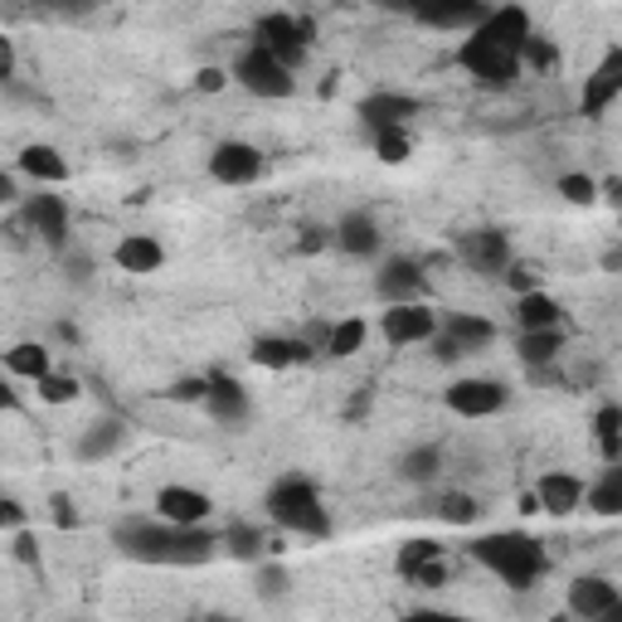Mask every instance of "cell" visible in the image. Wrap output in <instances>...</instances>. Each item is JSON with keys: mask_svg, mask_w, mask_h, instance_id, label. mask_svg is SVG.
<instances>
[{"mask_svg": "<svg viewBox=\"0 0 622 622\" xmlns=\"http://www.w3.org/2000/svg\"><path fill=\"white\" fill-rule=\"evenodd\" d=\"M117 550L137 565H170V569H190V565H210L224 550V540L210 535L204 526H170L161 516L146 520H122L113 530Z\"/></svg>", "mask_w": 622, "mask_h": 622, "instance_id": "1", "label": "cell"}, {"mask_svg": "<svg viewBox=\"0 0 622 622\" xmlns=\"http://www.w3.org/2000/svg\"><path fill=\"white\" fill-rule=\"evenodd\" d=\"M472 559L486 569V574H496L510 589H530L535 579H545V569H550V559H545V545L535 540L526 530H496V535H482V540L467 545Z\"/></svg>", "mask_w": 622, "mask_h": 622, "instance_id": "2", "label": "cell"}, {"mask_svg": "<svg viewBox=\"0 0 622 622\" xmlns=\"http://www.w3.org/2000/svg\"><path fill=\"white\" fill-rule=\"evenodd\" d=\"M267 516H273L277 530L302 535V540H326L331 535V510H326L321 492L307 477H283L267 486Z\"/></svg>", "mask_w": 622, "mask_h": 622, "instance_id": "3", "label": "cell"}, {"mask_svg": "<svg viewBox=\"0 0 622 622\" xmlns=\"http://www.w3.org/2000/svg\"><path fill=\"white\" fill-rule=\"evenodd\" d=\"M312 40H316V24H307L302 15H287V10H267V15L253 20V44L267 49L273 59H283L292 73L312 54Z\"/></svg>", "mask_w": 622, "mask_h": 622, "instance_id": "4", "label": "cell"}, {"mask_svg": "<svg viewBox=\"0 0 622 622\" xmlns=\"http://www.w3.org/2000/svg\"><path fill=\"white\" fill-rule=\"evenodd\" d=\"M457 64L467 68L482 88H510V83L520 78V54L516 49H502V44L482 40V34H467V40L457 44Z\"/></svg>", "mask_w": 622, "mask_h": 622, "instance_id": "5", "label": "cell"}, {"mask_svg": "<svg viewBox=\"0 0 622 622\" xmlns=\"http://www.w3.org/2000/svg\"><path fill=\"white\" fill-rule=\"evenodd\" d=\"M234 83L243 93H253V97H292V93H297V73H292L283 59L267 54V49H259V44H249L239 54Z\"/></svg>", "mask_w": 622, "mask_h": 622, "instance_id": "6", "label": "cell"}, {"mask_svg": "<svg viewBox=\"0 0 622 622\" xmlns=\"http://www.w3.org/2000/svg\"><path fill=\"white\" fill-rule=\"evenodd\" d=\"M506 384L486 380V375H467V380H453L443 394V404L457 413V419H496L506 409Z\"/></svg>", "mask_w": 622, "mask_h": 622, "instance_id": "7", "label": "cell"}, {"mask_svg": "<svg viewBox=\"0 0 622 622\" xmlns=\"http://www.w3.org/2000/svg\"><path fill=\"white\" fill-rule=\"evenodd\" d=\"M263 151L253 141H219L210 151V180L229 190H243V186H259L263 180Z\"/></svg>", "mask_w": 622, "mask_h": 622, "instance_id": "8", "label": "cell"}, {"mask_svg": "<svg viewBox=\"0 0 622 622\" xmlns=\"http://www.w3.org/2000/svg\"><path fill=\"white\" fill-rule=\"evenodd\" d=\"M453 249H457V259L482 277H506V267L516 263L510 259V239L502 229H467V234H457Z\"/></svg>", "mask_w": 622, "mask_h": 622, "instance_id": "9", "label": "cell"}, {"mask_svg": "<svg viewBox=\"0 0 622 622\" xmlns=\"http://www.w3.org/2000/svg\"><path fill=\"white\" fill-rule=\"evenodd\" d=\"M443 331V321H437V312L429 302H409V307H384L380 316V336L389 346H429V340Z\"/></svg>", "mask_w": 622, "mask_h": 622, "instance_id": "10", "label": "cell"}, {"mask_svg": "<svg viewBox=\"0 0 622 622\" xmlns=\"http://www.w3.org/2000/svg\"><path fill=\"white\" fill-rule=\"evenodd\" d=\"M622 97V44L603 49V59L593 64V73L583 78V93H579V107L583 117H603Z\"/></svg>", "mask_w": 622, "mask_h": 622, "instance_id": "11", "label": "cell"}, {"mask_svg": "<svg viewBox=\"0 0 622 622\" xmlns=\"http://www.w3.org/2000/svg\"><path fill=\"white\" fill-rule=\"evenodd\" d=\"M423 292H429V277H423V267L413 259H389V263H380V273H375V297H380L384 307L423 302Z\"/></svg>", "mask_w": 622, "mask_h": 622, "instance_id": "12", "label": "cell"}, {"mask_svg": "<svg viewBox=\"0 0 622 622\" xmlns=\"http://www.w3.org/2000/svg\"><path fill=\"white\" fill-rule=\"evenodd\" d=\"M24 224L40 234L54 253H64L68 249V204H64V194H49V190H34L30 200H24V210H20Z\"/></svg>", "mask_w": 622, "mask_h": 622, "instance_id": "13", "label": "cell"}, {"mask_svg": "<svg viewBox=\"0 0 622 622\" xmlns=\"http://www.w3.org/2000/svg\"><path fill=\"white\" fill-rule=\"evenodd\" d=\"M419 113H423V103L409 93H370V97H360V107H356V117L370 127V137L375 131L409 127V117H419Z\"/></svg>", "mask_w": 622, "mask_h": 622, "instance_id": "14", "label": "cell"}, {"mask_svg": "<svg viewBox=\"0 0 622 622\" xmlns=\"http://www.w3.org/2000/svg\"><path fill=\"white\" fill-rule=\"evenodd\" d=\"M156 516L170 520V526H204L214 516V502L194 486H161L156 492Z\"/></svg>", "mask_w": 622, "mask_h": 622, "instance_id": "15", "label": "cell"}, {"mask_svg": "<svg viewBox=\"0 0 622 622\" xmlns=\"http://www.w3.org/2000/svg\"><path fill=\"white\" fill-rule=\"evenodd\" d=\"M565 603H569V613H574V618H583V622H599V618L608 613V608H618V603H622V593H618V583H613V579L579 574L574 583H569Z\"/></svg>", "mask_w": 622, "mask_h": 622, "instance_id": "16", "label": "cell"}, {"mask_svg": "<svg viewBox=\"0 0 622 622\" xmlns=\"http://www.w3.org/2000/svg\"><path fill=\"white\" fill-rule=\"evenodd\" d=\"M583 482L574 477V472H545L540 482H535V506L545 510V516H555V520H565V516H574V510L583 506Z\"/></svg>", "mask_w": 622, "mask_h": 622, "instance_id": "17", "label": "cell"}, {"mask_svg": "<svg viewBox=\"0 0 622 622\" xmlns=\"http://www.w3.org/2000/svg\"><path fill=\"white\" fill-rule=\"evenodd\" d=\"M15 170L20 176H30L40 190H49V186H68V161H64V151L59 146H49V141H30L24 151L15 156Z\"/></svg>", "mask_w": 622, "mask_h": 622, "instance_id": "18", "label": "cell"}, {"mask_svg": "<svg viewBox=\"0 0 622 622\" xmlns=\"http://www.w3.org/2000/svg\"><path fill=\"white\" fill-rule=\"evenodd\" d=\"M204 413H210L214 423H224V429H239V423L253 413V399H249V389H243L239 380H229V375H210V399H204Z\"/></svg>", "mask_w": 622, "mask_h": 622, "instance_id": "19", "label": "cell"}, {"mask_svg": "<svg viewBox=\"0 0 622 622\" xmlns=\"http://www.w3.org/2000/svg\"><path fill=\"white\" fill-rule=\"evenodd\" d=\"M486 15H492V6H482V0H453V6H419L413 10V20L429 24V30H462V34H477Z\"/></svg>", "mask_w": 622, "mask_h": 622, "instance_id": "20", "label": "cell"}, {"mask_svg": "<svg viewBox=\"0 0 622 622\" xmlns=\"http://www.w3.org/2000/svg\"><path fill=\"white\" fill-rule=\"evenodd\" d=\"M482 40H492V44H502V49H516L520 54V44L535 34V20H530V10L526 6H492V15L482 20Z\"/></svg>", "mask_w": 622, "mask_h": 622, "instance_id": "21", "label": "cell"}, {"mask_svg": "<svg viewBox=\"0 0 622 622\" xmlns=\"http://www.w3.org/2000/svg\"><path fill=\"white\" fill-rule=\"evenodd\" d=\"M331 243L346 259H380V249H384V239H380V224H375L370 214H346L336 224V234Z\"/></svg>", "mask_w": 622, "mask_h": 622, "instance_id": "22", "label": "cell"}, {"mask_svg": "<svg viewBox=\"0 0 622 622\" xmlns=\"http://www.w3.org/2000/svg\"><path fill=\"white\" fill-rule=\"evenodd\" d=\"M249 356H253V365H263V370H292V365H307L316 350L307 340H292V336H259Z\"/></svg>", "mask_w": 622, "mask_h": 622, "instance_id": "23", "label": "cell"}, {"mask_svg": "<svg viewBox=\"0 0 622 622\" xmlns=\"http://www.w3.org/2000/svg\"><path fill=\"white\" fill-rule=\"evenodd\" d=\"M113 259L122 273H131V277H146V273H156V267L166 263V249L156 243V234H127L113 249Z\"/></svg>", "mask_w": 622, "mask_h": 622, "instance_id": "24", "label": "cell"}, {"mask_svg": "<svg viewBox=\"0 0 622 622\" xmlns=\"http://www.w3.org/2000/svg\"><path fill=\"white\" fill-rule=\"evenodd\" d=\"M516 326L520 331H565V307H559L550 292L516 297Z\"/></svg>", "mask_w": 622, "mask_h": 622, "instance_id": "25", "label": "cell"}, {"mask_svg": "<svg viewBox=\"0 0 622 622\" xmlns=\"http://www.w3.org/2000/svg\"><path fill=\"white\" fill-rule=\"evenodd\" d=\"M122 443H127V429H122L117 419H97L93 429H83V433H78L73 453H78V462H103V457H113Z\"/></svg>", "mask_w": 622, "mask_h": 622, "instance_id": "26", "label": "cell"}, {"mask_svg": "<svg viewBox=\"0 0 622 622\" xmlns=\"http://www.w3.org/2000/svg\"><path fill=\"white\" fill-rule=\"evenodd\" d=\"M443 336L447 340H457V350L462 356H472V350H486L496 340V326L486 321V316H472V312H453L443 321Z\"/></svg>", "mask_w": 622, "mask_h": 622, "instance_id": "27", "label": "cell"}, {"mask_svg": "<svg viewBox=\"0 0 622 622\" xmlns=\"http://www.w3.org/2000/svg\"><path fill=\"white\" fill-rule=\"evenodd\" d=\"M6 375L10 380H34L40 384L44 375H54V365H49V350L40 340H20V346L6 350Z\"/></svg>", "mask_w": 622, "mask_h": 622, "instance_id": "28", "label": "cell"}, {"mask_svg": "<svg viewBox=\"0 0 622 622\" xmlns=\"http://www.w3.org/2000/svg\"><path fill=\"white\" fill-rule=\"evenodd\" d=\"M583 506H589L593 516H622V462H608V472L589 486Z\"/></svg>", "mask_w": 622, "mask_h": 622, "instance_id": "29", "label": "cell"}, {"mask_svg": "<svg viewBox=\"0 0 622 622\" xmlns=\"http://www.w3.org/2000/svg\"><path fill=\"white\" fill-rule=\"evenodd\" d=\"M559 350H565V331H520V340H516V356L526 360L530 370L555 365Z\"/></svg>", "mask_w": 622, "mask_h": 622, "instance_id": "30", "label": "cell"}, {"mask_svg": "<svg viewBox=\"0 0 622 622\" xmlns=\"http://www.w3.org/2000/svg\"><path fill=\"white\" fill-rule=\"evenodd\" d=\"M365 336H370V326L360 321V316H346V321H331V340H326V356L331 360H350L365 350Z\"/></svg>", "mask_w": 622, "mask_h": 622, "instance_id": "31", "label": "cell"}, {"mask_svg": "<svg viewBox=\"0 0 622 622\" xmlns=\"http://www.w3.org/2000/svg\"><path fill=\"white\" fill-rule=\"evenodd\" d=\"M437 472H443V453H437V447H409L404 457H399V477L404 482H413V486H429Z\"/></svg>", "mask_w": 622, "mask_h": 622, "instance_id": "32", "label": "cell"}, {"mask_svg": "<svg viewBox=\"0 0 622 622\" xmlns=\"http://www.w3.org/2000/svg\"><path fill=\"white\" fill-rule=\"evenodd\" d=\"M224 550L234 559H243V565H259L263 550H267V535L259 526H243V520H239V526L224 530Z\"/></svg>", "mask_w": 622, "mask_h": 622, "instance_id": "33", "label": "cell"}, {"mask_svg": "<svg viewBox=\"0 0 622 622\" xmlns=\"http://www.w3.org/2000/svg\"><path fill=\"white\" fill-rule=\"evenodd\" d=\"M559 68V44L545 40V34H530L520 44V73H555Z\"/></svg>", "mask_w": 622, "mask_h": 622, "instance_id": "34", "label": "cell"}, {"mask_svg": "<svg viewBox=\"0 0 622 622\" xmlns=\"http://www.w3.org/2000/svg\"><path fill=\"white\" fill-rule=\"evenodd\" d=\"M443 559V545H433V540H409L404 550H399V574L404 579H419L429 565H437Z\"/></svg>", "mask_w": 622, "mask_h": 622, "instance_id": "35", "label": "cell"}, {"mask_svg": "<svg viewBox=\"0 0 622 622\" xmlns=\"http://www.w3.org/2000/svg\"><path fill=\"white\" fill-rule=\"evenodd\" d=\"M599 447L608 462H622V409H613V404L599 413Z\"/></svg>", "mask_w": 622, "mask_h": 622, "instance_id": "36", "label": "cell"}, {"mask_svg": "<svg viewBox=\"0 0 622 622\" xmlns=\"http://www.w3.org/2000/svg\"><path fill=\"white\" fill-rule=\"evenodd\" d=\"M409 151H413V141H409L404 127H399V131H375V156H380L384 166H404Z\"/></svg>", "mask_w": 622, "mask_h": 622, "instance_id": "37", "label": "cell"}, {"mask_svg": "<svg viewBox=\"0 0 622 622\" xmlns=\"http://www.w3.org/2000/svg\"><path fill=\"white\" fill-rule=\"evenodd\" d=\"M555 190L565 194L569 204H593V200H599V180L583 176V170H569V176H559V180H555Z\"/></svg>", "mask_w": 622, "mask_h": 622, "instance_id": "38", "label": "cell"}, {"mask_svg": "<svg viewBox=\"0 0 622 622\" xmlns=\"http://www.w3.org/2000/svg\"><path fill=\"white\" fill-rule=\"evenodd\" d=\"M34 389H40L44 404H73V399L83 394V384L73 380V375H59V370H54V375H44V380L34 384Z\"/></svg>", "mask_w": 622, "mask_h": 622, "instance_id": "39", "label": "cell"}, {"mask_svg": "<svg viewBox=\"0 0 622 622\" xmlns=\"http://www.w3.org/2000/svg\"><path fill=\"white\" fill-rule=\"evenodd\" d=\"M437 516L447 520V526H472V520L482 516V506L472 502V496H462V492H453V496H443L437 502Z\"/></svg>", "mask_w": 622, "mask_h": 622, "instance_id": "40", "label": "cell"}, {"mask_svg": "<svg viewBox=\"0 0 622 622\" xmlns=\"http://www.w3.org/2000/svg\"><path fill=\"white\" fill-rule=\"evenodd\" d=\"M506 287L516 292V297H530V292H545V277L535 263H510L506 267Z\"/></svg>", "mask_w": 622, "mask_h": 622, "instance_id": "41", "label": "cell"}, {"mask_svg": "<svg viewBox=\"0 0 622 622\" xmlns=\"http://www.w3.org/2000/svg\"><path fill=\"white\" fill-rule=\"evenodd\" d=\"M166 399L170 404H200L204 409V399H210V380H204V375H194V380H176Z\"/></svg>", "mask_w": 622, "mask_h": 622, "instance_id": "42", "label": "cell"}, {"mask_svg": "<svg viewBox=\"0 0 622 622\" xmlns=\"http://www.w3.org/2000/svg\"><path fill=\"white\" fill-rule=\"evenodd\" d=\"M287 569H277V565H263L259 569V599H283L287 593Z\"/></svg>", "mask_w": 622, "mask_h": 622, "instance_id": "43", "label": "cell"}, {"mask_svg": "<svg viewBox=\"0 0 622 622\" xmlns=\"http://www.w3.org/2000/svg\"><path fill=\"white\" fill-rule=\"evenodd\" d=\"M10 555L20 559V565H30V569H40V540H34L30 530H15L10 535Z\"/></svg>", "mask_w": 622, "mask_h": 622, "instance_id": "44", "label": "cell"}, {"mask_svg": "<svg viewBox=\"0 0 622 622\" xmlns=\"http://www.w3.org/2000/svg\"><path fill=\"white\" fill-rule=\"evenodd\" d=\"M49 510H54V526L59 530H78V510H73V502H68L64 492L49 496Z\"/></svg>", "mask_w": 622, "mask_h": 622, "instance_id": "45", "label": "cell"}, {"mask_svg": "<svg viewBox=\"0 0 622 622\" xmlns=\"http://www.w3.org/2000/svg\"><path fill=\"white\" fill-rule=\"evenodd\" d=\"M15 68H20L15 40H10V34H0V83H15Z\"/></svg>", "mask_w": 622, "mask_h": 622, "instance_id": "46", "label": "cell"}, {"mask_svg": "<svg viewBox=\"0 0 622 622\" xmlns=\"http://www.w3.org/2000/svg\"><path fill=\"white\" fill-rule=\"evenodd\" d=\"M224 83H229V73L214 68V64H204L200 73H194V88L200 93H224Z\"/></svg>", "mask_w": 622, "mask_h": 622, "instance_id": "47", "label": "cell"}, {"mask_svg": "<svg viewBox=\"0 0 622 622\" xmlns=\"http://www.w3.org/2000/svg\"><path fill=\"white\" fill-rule=\"evenodd\" d=\"M399 622H467L462 613H447V608H413V613H404Z\"/></svg>", "mask_w": 622, "mask_h": 622, "instance_id": "48", "label": "cell"}, {"mask_svg": "<svg viewBox=\"0 0 622 622\" xmlns=\"http://www.w3.org/2000/svg\"><path fill=\"white\" fill-rule=\"evenodd\" d=\"M0 526H6L10 535L24 530V506L15 502V496H6V502H0Z\"/></svg>", "mask_w": 622, "mask_h": 622, "instance_id": "49", "label": "cell"}, {"mask_svg": "<svg viewBox=\"0 0 622 622\" xmlns=\"http://www.w3.org/2000/svg\"><path fill=\"white\" fill-rule=\"evenodd\" d=\"M326 243H331V234H326L321 224H307V229H302V239H297V249L302 253H321Z\"/></svg>", "mask_w": 622, "mask_h": 622, "instance_id": "50", "label": "cell"}, {"mask_svg": "<svg viewBox=\"0 0 622 622\" xmlns=\"http://www.w3.org/2000/svg\"><path fill=\"white\" fill-rule=\"evenodd\" d=\"M429 346H433V356H437V360H443V365H453V360H462V350H457V340H447L443 331H437V336L429 340Z\"/></svg>", "mask_w": 622, "mask_h": 622, "instance_id": "51", "label": "cell"}, {"mask_svg": "<svg viewBox=\"0 0 622 622\" xmlns=\"http://www.w3.org/2000/svg\"><path fill=\"white\" fill-rule=\"evenodd\" d=\"M20 200V186H15V170H6L0 176V204H15Z\"/></svg>", "mask_w": 622, "mask_h": 622, "instance_id": "52", "label": "cell"}, {"mask_svg": "<svg viewBox=\"0 0 622 622\" xmlns=\"http://www.w3.org/2000/svg\"><path fill=\"white\" fill-rule=\"evenodd\" d=\"M599 194H603L608 204H613V210H622V180H618V176H613V180H603Z\"/></svg>", "mask_w": 622, "mask_h": 622, "instance_id": "53", "label": "cell"}, {"mask_svg": "<svg viewBox=\"0 0 622 622\" xmlns=\"http://www.w3.org/2000/svg\"><path fill=\"white\" fill-rule=\"evenodd\" d=\"M443 579H447V569H443V559H437V565H429V569H423V574L413 579V583H423V589H433V583H443Z\"/></svg>", "mask_w": 622, "mask_h": 622, "instance_id": "54", "label": "cell"}, {"mask_svg": "<svg viewBox=\"0 0 622 622\" xmlns=\"http://www.w3.org/2000/svg\"><path fill=\"white\" fill-rule=\"evenodd\" d=\"M0 399H6V409H10V413L20 409V389H15V384H6V389H0Z\"/></svg>", "mask_w": 622, "mask_h": 622, "instance_id": "55", "label": "cell"}, {"mask_svg": "<svg viewBox=\"0 0 622 622\" xmlns=\"http://www.w3.org/2000/svg\"><path fill=\"white\" fill-rule=\"evenodd\" d=\"M603 267H608V273H622V249H613V253H603Z\"/></svg>", "mask_w": 622, "mask_h": 622, "instance_id": "56", "label": "cell"}, {"mask_svg": "<svg viewBox=\"0 0 622 622\" xmlns=\"http://www.w3.org/2000/svg\"><path fill=\"white\" fill-rule=\"evenodd\" d=\"M599 622H622V603H618V608H608V613H603Z\"/></svg>", "mask_w": 622, "mask_h": 622, "instance_id": "57", "label": "cell"}, {"mask_svg": "<svg viewBox=\"0 0 622 622\" xmlns=\"http://www.w3.org/2000/svg\"><path fill=\"white\" fill-rule=\"evenodd\" d=\"M204 622H239V618H224V613H214V618H204Z\"/></svg>", "mask_w": 622, "mask_h": 622, "instance_id": "58", "label": "cell"}, {"mask_svg": "<svg viewBox=\"0 0 622 622\" xmlns=\"http://www.w3.org/2000/svg\"><path fill=\"white\" fill-rule=\"evenodd\" d=\"M186 622H204V618H186Z\"/></svg>", "mask_w": 622, "mask_h": 622, "instance_id": "59", "label": "cell"}]
</instances>
